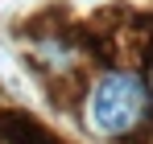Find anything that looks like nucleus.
Wrapping results in <instances>:
<instances>
[{
  "label": "nucleus",
  "mask_w": 153,
  "mask_h": 144,
  "mask_svg": "<svg viewBox=\"0 0 153 144\" xmlns=\"http://www.w3.org/2000/svg\"><path fill=\"white\" fill-rule=\"evenodd\" d=\"M87 115L103 136H128L149 120V87L137 70H108L91 87Z\"/></svg>",
  "instance_id": "nucleus-1"
}]
</instances>
